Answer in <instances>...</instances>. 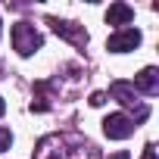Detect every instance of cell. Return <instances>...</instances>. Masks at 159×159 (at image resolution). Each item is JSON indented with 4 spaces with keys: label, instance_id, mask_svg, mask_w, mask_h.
I'll list each match as a JSON object with an SVG mask.
<instances>
[{
    "label": "cell",
    "instance_id": "52a82bcc",
    "mask_svg": "<svg viewBox=\"0 0 159 159\" xmlns=\"http://www.w3.org/2000/svg\"><path fill=\"white\" fill-rule=\"evenodd\" d=\"M109 94H112L119 103H125V106H134V94H137V91H134L128 81H112V84H109Z\"/></svg>",
    "mask_w": 159,
    "mask_h": 159
},
{
    "label": "cell",
    "instance_id": "5b68a950",
    "mask_svg": "<svg viewBox=\"0 0 159 159\" xmlns=\"http://www.w3.org/2000/svg\"><path fill=\"white\" fill-rule=\"evenodd\" d=\"M131 88L140 91V94H147V97H156V94H159V69L147 66L140 75H134V84H131Z\"/></svg>",
    "mask_w": 159,
    "mask_h": 159
},
{
    "label": "cell",
    "instance_id": "8fae6325",
    "mask_svg": "<svg viewBox=\"0 0 159 159\" xmlns=\"http://www.w3.org/2000/svg\"><path fill=\"white\" fill-rule=\"evenodd\" d=\"M109 159H131V156H128V153H125V150H119V153H112V156H109Z\"/></svg>",
    "mask_w": 159,
    "mask_h": 159
},
{
    "label": "cell",
    "instance_id": "30bf717a",
    "mask_svg": "<svg viewBox=\"0 0 159 159\" xmlns=\"http://www.w3.org/2000/svg\"><path fill=\"white\" fill-rule=\"evenodd\" d=\"M140 159H156V150H153V143H147V147H143V156H140Z\"/></svg>",
    "mask_w": 159,
    "mask_h": 159
},
{
    "label": "cell",
    "instance_id": "6da1fadb",
    "mask_svg": "<svg viewBox=\"0 0 159 159\" xmlns=\"http://www.w3.org/2000/svg\"><path fill=\"white\" fill-rule=\"evenodd\" d=\"M41 44H44V38H41V31L31 22L13 25V47L19 50V56H31L34 50H41Z\"/></svg>",
    "mask_w": 159,
    "mask_h": 159
},
{
    "label": "cell",
    "instance_id": "7a4b0ae2",
    "mask_svg": "<svg viewBox=\"0 0 159 159\" xmlns=\"http://www.w3.org/2000/svg\"><path fill=\"white\" fill-rule=\"evenodd\" d=\"M103 134L109 140H125V137L134 134V119L125 116V112H112V116L103 119Z\"/></svg>",
    "mask_w": 159,
    "mask_h": 159
},
{
    "label": "cell",
    "instance_id": "277c9868",
    "mask_svg": "<svg viewBox=\"0 0 159 159\" xmlns=\"http://www.w3.org/2000/svg\"><path fill=\"white\" fill-rule=\"evenodd\" d=\"M50 25H53V31H56L59 38H66V41H72V44H78V47H84V44H88V31H84L81 25H75V22H62V19H50Z\"/></svg>",
    "mask_w": 159,
    "mask_h": 159
},
{
    "label": "cell",
    "instance_id": "8992f818",
    "mask_svg": "<svg viewBox=\"0 0 159 159\" xmlns=\"http://www.w3.org/2000/svg\"><path fill=\"white\" fill-rule=\"evenodd\" d=\"M131 19H134V10H131L128 3H109V10H106V22H109V25H119V28H122V25H128Z\"/></svg>",
    "mask_w": 159,
    "mask_h": 159
},
{
    "label": "cell",
    "instance_id": "7c38bea8",
    "mask_svg": "<svg viewBox=\"0 0 159 159\" xmlns=\"http://www.w3.org/2000/svg\"><path fill=\"white\" fill-rule=\"evenodd\" d=\"M7 112V103H3V97H0V116H3Z\"/></svg>",
    "mask_w": 159,
    "mask_h": 159
},
{
    "label": "cell",
    "instance_id": "9c48e42d",
    "mask_svg": "<svg viewBox=\"0 0 159 159\" xmlns=\"http://www.w3.org/2000/svg\"><path fill=\"white\" fill-rule=\"evenodd\" d=\"M103 103H106V94H94L91 97V106H103Z\"/></svg>",
    "mask_w": 159,
    "mask_h": 159
},
{
    "label": "cell",
    "instance_id": "ba28073f",
    "mask_svg": "<svg viewBox=\"0 0 159 159\" xmlns=\"http://www.w3.org/2000/svg\"><path fill=\"white\" fill-rule=\"evenodd\" d=\"M10 143H13L10 128H3V125H0V153H3V150H10Z\"/></svg>",
    "mask_w": 159,
    "mask_h": 159
},
{
    "label": "cell",
    "instance_id": "3957f363",
    "mask_svg": "<svg viewBox=\"0 0 159 159\" xmlns=\"http://www.w3.org/2000/svg\"><path fill=\"white\" fill-rule=\"evenodd\" d=\"M137 44H140V31L137 28H119V31L109 34L106 50L109 53H128V50H137Z\"/></svg>",
    "mask_w": 159,
    "mask_h": 159
}]
</instances>
